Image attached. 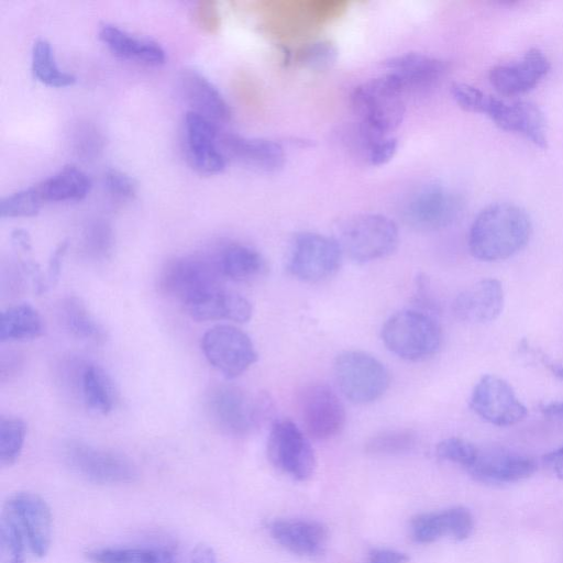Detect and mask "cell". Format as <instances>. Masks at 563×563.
Masks as SVG:
<instances>
[{
    "label": "cell",
    "mask_w": 563,
    "mask_h": 563,
    "mask_svg": "<svg viewBox=\"0 0 563 563\" xmlns=\"http://www.w3.org/2000/svg\"><path fill=\"white\" fill-rule=\"evenodd\" d=\"M531 232V220L525 209L509 202L490 203L479 211L470 228L468 249L479 261H503L520 252Z\"/></svg>",
    "instance_id": "cell-1"
},
{
    "label": "cell",
    "mask_w": 563,
    "mask_h": 563,
    "mask_svg": "<svg viewBox=\"0 0 563 563\" xmlns=\"http://www.w3.org/2000/svg\"><path fill=\"white\" fill-rule=\"evenodd\" d=\"M451 95L465 111L483 114L498 128L521 135L540 148L547 147L545 119L532 102H508L463 82L452 84Z\"/></svg>",
    "instance_id": "cell-2"
},
{
    "label": "cell",
    "mask_w": 563,
    "mask_h": 563,
    "mask_svg": "<svg viewBox=\"0 0 563 563\" xmlns=\"http://www.w3.org/2000/svg\"><path fill=\"white\" fill-rule=\"evenodd\" d=\"M405 90L390 75L356 86L350 96L352 108L361 121L363 140L390 136L405 115Z\"/></svg>",
    "instance_id": "cell-3"
},
{
    "label": "cell",
    "mask_w": 563,
    "mask_h": 563,
    "mask_svg": "<svg viewBox=\"0 0 563 563\" xmlns=\"http://www.w3.org/2000/svg\"><path fill=\"white\" fill-rule=\"evenodd\" d=\"M382 340L398 357L421 361L439 351L442 331L429 312L406 309L387 319L382 329Z\"/></svg>",
    "instance_id": "cell-4"
},
{
    "label": "cell",
    "mask_w": 563,
    "mask_h": 563,
    "mask_svg": "<svg viewBox=\"0 0 563 563\" xmlns=\"http://www.w3.org/2000/svg\"><path fill=\"white\" fill-rule=\"evenodd\" d=\"M334 239L343 254L355 262L365 263L393 253L399 234L396 223L388 217L365 213L342 221Z\"/></svg>",
    "instance_id": "cell-5"
},
{
    "label": "cell",
    "mask_w": 563,
    "mask_h": 563,
    "mask_svg": "<svg viewBox=\"0 0 563 563\" xmlns=\"http://www.w3.org/2000/svg\"><path fill=\"white\" fill-rule=\"evenodd\" d=\"M208 409L214 424L232 437L250 434L269 413L266 396H251L235 385H218L208 397Z\"/></svg>",
    "instance_id": "cell-6"
},
{
    "label": "cell",
    "mask_w": 563,
    "mask_h": 563,
    "mask_svg": "<svg viewBox=\"0 0 563 563\" xmlns=\"http://www.w3.org/2000/svg\"><path fill=\"white\" fill-rule=\"evenodd\" d=\"M223 277L217 255H190L167 263L161 276V286L188 307L223 288Z\"/></svg>",
    "instance_id": "cell-7"
},
{
    "label": "cell",
    "mask_w": 563,
    "mask_h": 563,
    "mask_svg": "<svg viewBox=\"0 0 563 563\" xmlns=\"http://www.w3.org/2000/svg\"><path fill=\"white\" fill-rule=\"evenodd\" d=\"M334 377L341 393L354 404L379 399L389 387V373L375 356L363 351H344L334 360Z\"/></svg>",
    "instance_id": "cell-8"
},
{
    "label": "cell",
    "mask_w": 563,
    "mask_h": 563,
    "mask_svg": "<svg viewBox=\"0 0 563 563\" xmlns=\"http://www.w3.org/2000/svg\"><path fill=\"white\" fill-rule=\"evenodd\" d=\"M64 453L73 471L95 483L126 484L139 476L135 464L129 457L81 441L68 442Z\"/></svg>",
    "instance_id": "cell-9"
},
{
    "label": "cell",
    "mask_w": 563,
    "mask_h": 563,
    "mask_svg": "<svg viewBox=\"0 0 563 563\" xmlns=\"http://www.w3.org/2000/svg\"><path fill=\"white\" fill-rule=\"evenodd\" d=\"M267 456L277 470L299 482L309 479L316 470V455L308 438L290 420L272 424Z\"/></svg>",
    "instance_id": "cell-10"
},
{
    "label": "cell",
    "mask_w": 563,
    "mask_h": 563,
    "mask_svg": "<svg viewBox=\"0 0 563 563\" xmlns=\"http://www.w3.org/2000/svg\"><path fill=\"white\" fill-rule=\"evenodd\" d=\"M342 255L335 239L314 232H302L291 243L287 267L296 278L316 283L332 276L339 269Z\"/></svg>",
    "instance_id": "cell-11"
},
{
    "label": "cell",
    "mask_w": 563,
    "mask_h": 563,
    "mask_svg": "<svg viewBox=\"0 0 563 563\" xmlns=\"http://www.w3.org/2000/svg\"><path fill=\"white\" fill-rule=\"evenodd\" d=\"M201 349L208 362L227 378L240 376L257 361L250 336L230 324H219L205 332Z\"/></svg>",
    "instance_id": "cell-12"
},
{
    "label": "cell",
    "mask_w": 563,
    "mask_h": 563,
    "mask_svg": "<svg viewBox=\"0 0 563 563\" xmlns=\"http://www.w3.org/2000/svg\"><path fill=\"white\" fill-rule=\"evenodd\" d=\"M462 202L446 186L432 181L416 191L404 208V219L421 231L445 228L459 217Z\"/></svg>",
    "instance_id": "cell-13"
},
{
    "label": "cell",
    "mask_w": 563,
    "mask_h": 563,
    "mask_svg": "<svg viewBox=\"0 0 563 563\" xmlns=\"http://www.w3.org/2000/svg\"><path fill=\"white\" fill-rule=\"evenodd\" d=\"M183 148L187 163L200 174H218L225 167L218 124L192 110L184 118Z\"/></svg>",
    "instance_id": "cell-14"
},
{
    "label": "cell",
    "mask_w": 563,
    "mask_h": 563,
    "mask_svg": "<svg viewBox=\"0 0 563 563\" xmlns=\"http://www.w3.org/2000/svg\"><path fill=\"white\" fill-rule=\"evenodd\" d=\"M471 409L486 422L509 427L522 421L528 410L518 399L512 387L496 375H484L475 385Z\"/></svg>",
    "instance_id": "cell-15"
},
{
    "label": "cell",
    "mask_w": 563,
    "mask_h": 563,
    "mask_svg": "<svg viewBox=\"0 0 563 563\" xmlns=\"http://www.w3.org/2000/svg\"><path fill=\"white\" fill-rule=\"evenodd\" d=\"M299 412L306 432L313 439L328 440L345 424V409L338 395L324 384H310L299 395Z\"/></svg>",
    "instance_id": "cell-16"
},
{
    "label": "cell",
    "mask_w": 563,
    "mask_h": 563,
    "mask_svg": "<svg viewBox=\"0 0 563 563\" xmlns=\"http://www.w3.org/2000/svg\"><path fill=\"white\" fill-rule=\"evenodd\" d=\"M3 508L21 528L31 552L43 558L52 541V514L47 503L32 492H16L4 503Z\"/></svg>",
    "instance_id": "cell-17"
},
{
    "label": "cell",
    "mask_w": 563,
    "mask_h": 563,
    "mask_svg": "<svg viewBox=\"0 0 563 563\" xmlns=\"http://www.w3.org/2000/svg\"><path fill=\"white\" fill-rule=\"evenodd\" d=\"M549 70L548 57L541 49L533 47L518 59L492 67L488 79L500 95L517 96L538 86Z\"/></svg>",
    "instance_id": "cell-18"
},
{
    "label": "cell",
    "mask_w": 563,
    "mask_h": 563,
    "mask_svg": "<svg viewBox=\"0 0 563 563\" xmlns=\"http://www.w3.org/2000/svg\"><path fill=\"white\" fill-rule=\"evenodd\" d=\"M537 470L533 459L504 449L478 451L466 470L473 478L486 484H510L527 479Z\"/></svg>",
    "instance_id": "cell-19"
},
{
    "label": "cell",
    "mask_w": 563,
    "mask_h": 563,
    "mask_svg": "<svg viewBox=\"0 0 563 563\" xmlns=\"http://www.w3.org/2000/svg\"><path fill=\"white\" fill-rule=\"evenodd\" d=\"M473 529L472 514L461 506L418 514L410 520V534L417 543H431L444 536L463 541L472 534Z\"/></svg>",
    "instance_id": "cell-20"
},
{
    "label": "cell",
    "mask_w": 563,
    "mask_h": 563,
    "mask_svg": "<svg viewBox=\"0 0 563 563\" xmlns=\"http://www.w3.org/2000/svg\"><path fill=\"white\" fill-rule=\"evenodd\" d=\"M272 538L289 552L302 556L321 554L328 542V528L310 519L277 518L267 525Z\"/></svg>",
    "instance_id": "cell-21"
},
{
    "label": "cell",
    "mask_w": 563,
    "mask_h": 563,
    "mask_svg": "<svg viewBox=\"0 0 563 563\" xmlns=\"http://www.w3.org/2000/svg\"><path fill=\"white\" fill-rule=\"evenodd\" d=\"M504 303L505 295L499 280L485 278L464 289L456 297L453 309L459 319L483 324L498 318Z\"/></svg>",
    "instance_id": "cell-22"
},
{
    "label": "cell",
    "mask_w": 563,
    "mask_h": 563,
    "mask_svg": "<svg viewBox=\"0 0 563 563\" xmlns=\"http://www.w3.org/2000/svg\"><path fill=\"white\" fill-rule=\"evenodd\" d=\"M220 146L241 163L263 172H276L284 166L283 146L272 140L246 137L235 133L220 135Z\"/></svg>",
    "instance_id": "cell-23"
},
{
    "label": "cell",
    "mask_w": 563,
    "mask_h": 563,
    "mask_svg": "<svg viewBox=\"0 0 563 563\" xmlns=\"http://www.w3.org/2000/svg\"><path fill=\"white\" fill-rule=\"evenodd\" d=\"M387 74L393 76L406 91L427 89L437 85L446 70L443 60L420 53H406L385 63Z\"/></svg>",
    "instance_id": "cell-24"
},
{
    "label": "cell",
    "mask_w": 563,
    "mask_h": 563,
    "mask_svg": "<svg viewBox=\"0 0 563 563\" xmlns=\"http://www.w3.org/2000/svg\"><path fill=\"white\" fill-rule=\"evenodd\" d=\"M185 97L192 111L208 118L216 124L231 119V108L220 90L203 74L196 69H185L180 76Z\"/></svg>",
    "instance_id": "cell-25"
},
{
    "label": "cell",
    "mask_w": 563,
    "mask_h": 563,
    "mask_svg": "<svg viewBox=\"0 0 563 563\" xmlns=\"http://www.w3.org/2000/svg\"><path fill=\"white\" fill-rule=\"evenodd\" d=\"M99 37L113 53L124 58L147 65H159L166 59V52L158 42L135 35L114 24H102Z\"/></svg>",
    "instance_id": "cell-26"
},
{
    "label": "cell",
    "mask_w": 563,
    "mask_h": 563,
    "mask_svg": "<svg viewBox=\"0 0 563 563\" xmlns=\"http://www.w3.org/2000/svg\"><path fill=\"white\" fill-rule=\"evenodd\" d=\"M197 321L231 320L246 322L252 317V305L243 296L220 288L199 301L186 307Z\"/></svg>",
    "instance_id": "cell-27"
},
{
    "label": "cell",
    "mask_w": 563,
    "mask_h": 563,
    "mask_svg": "<svg viewBox=\"0 0 563 563\" xmlns=\"http://www.w3.org/2000/svg\"><path fill=\"white\" fill-rule=\"evenodd\" d=\"M34 187L43 202L79 200L89 192L91 181L77 166L66 165Z\"/></svg>",
    "instance_id": "cell-28"
},
{
    "label": "cell",
    "mask_w": 563,
    "mask_h": 563,
    "mask_svg": "<svg viewBox=\"0 0 563 563\" xmlns=\"http://www.w3.org/2000/svg\"><path fill=\"white\" fill-rule=\"evenodd\" d=\"M217 256L223 276L235 282H252L264 275L267 269L262 254L249 245L228 244Z\"/></svg>",
    "instance_id": "cell-29"
},
{
    "label": "cell",
    "mask_w": 563,
    "mask_h": 563,
    "mask_svg": "<svg viewBox=\"0 0 563 563\" xmlns=\"http://www.w3.org/2000/svg\"><path fill=\"white\" fill-rule=\"evenodd\" d=\"M78 386L87 408L99 415L113 410L117 390L109 374L96 364H85L80 371Z\"/></svg>",
    "instance_id": "cell-30"
},
{
    "label": "cell",
    "mask_w": 563,
    "mask_h": 563,
    "mask_svg": "<svg viewBox=\"0 0 563 563\" xmlns=\"http://www.w3.org/2000/svg\"><path fill=\"white\" fill-rule=\"evenodd\" d=\"M45 327L40 312L32 305L23 302L2 310L0 317V341H25L40 338Z\"/></svg>",
    "instance_id": "cell-31"
},
{
    "label": "cell",
    "mask_w": 563,
    "mask_h": 563,
    "mask_svg": "<svg viewBox=\"0 0 563 563\" xmlns=\"http://www.w3.org/2000/svg\"><path fill=\"white\" fill-rule=\"evenodd\" d=\"M60 313L64 325L74 336L93 343L106 340L104 328L79 298H66L62 302Z\"/></svg>",
    "instance_id": "cell-32"
},
{
    "label": "cell",
    "mask_w": 563,
    "mask_h": 563,
    "mask_svg": "<svg viewBox=\"0 0 563 563\" xmlns=\"http://www.w3.org/2000/svg\"><path fill=\"white\" fill-rule=\"evenodd\" d=\"M85 555L92 563H175L168 550L148 547L99 548Z\"/></svg>",
    "instance_id": "cell-33"
},
{
    "label": "cell",
    "mask_w": 563,
    "mask_h": 563,
    "mask_svg": "<svg viewBox=\"0 0 563 563\" xmlns=\"http://www.w3.org/2000/svg\"><path fill=\"white\" fill-rule=\"evenodd\" d=\"M31 64L33 75L45 85L65 87L76 81L74 74L58 67L53 48L45 38H37L34 42Z\"/></svg>",
    "instance_id": "cell-34"
},
{
    "label": "cell",
    "mask_w": 563,
    "mask_h": 563,
    "mask_svg": "<svg viewBox=\"0 0 563 563\" xmlns=\"http://www.w3.org/2000/svg\"><path fill=\"white\" fill-rule=\"evenodd\" d=\"M26 435L25 422L16 417H0V464L11 466L19 459Z\"/></svg>",
    "instance_id": "cell-35"
},
{
    "label": "cell",
    "mask_w": 563,
    "mask_h": 563,
    "mask_svg": "<svg viewBox=\"0 0 563 563\" xmlns=\"http://www.w3.org/2000/svg\"><path fill=\"white\" fill-rule=\"evenodd\" d=\"M25 537L14 518L2 508L0 518V562L24 563Z\"/></svg>",
    "instance_id": "cell-36"
},
{
    "label": "cell",
    "mask_w": 563,
    "mask_h": 563,
    "mask_svg": "<svg viewBox=\"0 0 563 563\" xmlns=\"http://www.w3.org/2000/svg\"><path fill=\"white\" fill-rule=\"evenodd\" d=\"M416 442V433L411 430H388L372 437L365 444V452L378 456L398 455L412 450Z\"/></svg>",
    "instance_id": "cell-37"
},
{
    "label": "cell",
    "mask_w": 563,
    "mask_h": 563,
    "mask_svg": "<svg viewBox=\"0 0 563 563\" xmlns=\"http://www.w3.org/2000/svg\"><path fill=\"white\" fill-rule=\"evenodd\" d=\"M113 245V231L107 221L95 219L85 227L81 234V246L89 257L104 258L112 252Z\"/></svg>",
    "instance_id": "cell-38"
},
{
    "label": "cell",
    "mask_w": 563,
    "mask_h": 563,
    "mask_svg": "<svg viewBox=\"0 0 563 563\" xmlns=\"http://www.w3.org/2000/svg\"><path fill=\"white\" fill-rule=\"evenodd\" d=\"M338 57L336 47L329 41H317L298 48L294 59L300 66L312 70L331 67Z\"/></svg>",
    "instance_id": "cell-39"
},
{
    "label": "cell",
    "mask_w": 563,
    "mask_h": 563,
    "mask_svg": "<svg viewBox=\"0 0 563 563\" xmlns=\"http://www.w3.org/2000/svg\"><path fill=\"white\" fill-rule=\"evenodd\" d=\"M43 201L35 190L34 185L11 195L0 201L1 217H30L38 212Z\"/></svg>",
    "instance_id": "cell-40"
},
{
    "label": "cell",
    "mask_w": 563,
    "mask_h": 563,
    "mask_svg": "<svg viewBox=\"0 0 563 563\" xmlns=\"http://www.w3.org/2000/svg\"><path fill=\"white\" fill-rule=\"evenodd\" d=\"M478 451L476 445L461 438L444 439L435 449L439 459L459 464L466 470L476 460Z\"/></svg>",
    "instance_id": "cell-41"
},
{
    "label": "cell",
    "mask_w": 563,
    "mask_h": 563,
    "mask_svg": "<svg viewBox=\"0 0 563 563\" xmlns=\"http://www.w3.org/2000/svg\"><path fill=\"white\" fill-rule=\"evenodd\" d=\"M102 178L106 190L117 201H128L136 195L137 184L124 170L115 167L107 168Z\"/></svg>",
    "instance_id": "cell-42"
},
{
    "label": "cell",
    "mask_w": 563,
    "mask_h": 563,
    "mask_svg": "<svg viewBox=\"0 0 563 563\" xmlns=\"http://www.w3.org/2000/svg\"><path fill=\"white\" fill-rule=\"evenodd\" d=\"M101 133L90 123L79 124L74 134V146L77 154L84 158H92L102 148Z\"/></svg>",
    "instance_id": "cell-43"
},
{
    "label": "cell",
    "mask_w": 563,
    "mask_h": 563,
    "mask_svg": "<svg viewBox=\"0 0 563 563\" xmlns=\"http://www.w3.org/2000/svg\"><path fill=\"white\" fill-rule=\"evenodd\" d=\"M367 151V161L371 165L380 166L388 163L396 154L398 142L393 136H383L363 140Z\"/></svg>",
    "instance_id": "cell-44"
},
{
    "label": "cell",
    "mask_w": 563,
    "mask_h": 563,
    "mask_svg": "<svg viewBox=\"0 0 563 563\" xmlns=\"http://www.w3.org/2000/svg\"><path fill=\"white\" fill-rule=\"evenodd\" d=\"M67 247H68L67 240L62 241L56 246V249L54 250V252L52 253V255L49 257L47 275H46V280H47L48 287L55 285L58 280V277L60 274V268H62L63 257L67 251Z\"/></svg>",
    "instance_id": "cell-45"
},
{
    "label": "cell",
    "mask_w": 563,
    "mask_h": 563,
    "mask_svg": "<svg viewBox=\"0 0 563 563\" xmlns=\"http://www.w3.org/2000/svg\"><path fill=\"white\" fill-rule=\"evenodd\" d=\"M410 560L408 554L390 549H372L368 553L367 563H407Z\"/></svg>",
    "instance_id": "cell-46"
},
{
    "label": "cell",
    "mask_w": 563,
    "mask_h": 563,
    "mask_svg": "<svg viewBox=\"0 0 563 563\" xmlns=\"http://www.w3.org/2000/svg\"><path fill=\"white\" fill-rule=\"evenodd\" d=\"M190 563H219L217 555L211 547L205 543L197 544L191 554Z\"/></svg>",
    "instance_id": "cell-47"
},
{
    "label": "cell",
    "mask_w": 563,
    "mask_h": 563,
    "mask_svg": "<svg viewBox=\"0 0 563 563\" xmlns=\"http://www.w3.org/2000/svg\"><path fill=\"white\" fill-rule=\"evenodd\" d=\"M543 462L552 470V472L563 481V445L547 453Z\"/></svg>",
    "instance_id": "cell-48"
},
{
    "label": "cell",
    "mask_w": 563,
    "mask_h": 563,
    "mask_svg": "<svg viewBox=\"0 0 563 563\" xmlns=\"http://www.w3.org/2000/svg\"><path fill=\"white\" fill-rule=\"evenodd\" d=\"M13 244L18 250L22 252H30L31 250V238L29 233L23 229H16L11 235Z\"/></svg>",
    "instance_id": "cell-49"
},
{
    "label": "cell",
    "mask_w": 563,
    "mask_h": 563,
    "mask_svg": "<svg viewBox=\"0 0 563 563\" xmlns=\"http://www.w3.org/2000/svg\"><path fill=\"white\" fill-rule=\"evenodd\" d=\"M541 411L544 416L563 419V401H555L543 405Z\"/></svg>",
    "instance_id": "cell-50"
},
{
    "label": "cell",
    "mask_w": 563,
    "mask_h": 563,
    "mask_svg": "<svg viewBox=\"0 0 563 563\" xmlns=\"http://www.w3.org/2000/svg\"><path fill=\"white\" fill-rule=\"evenodd\" d=\"M549 368L551 369L553 375L563 380V364L551 363L549 364Z\"/></svg>",
    "instance_id": "cell-51"
}]
</instances>
